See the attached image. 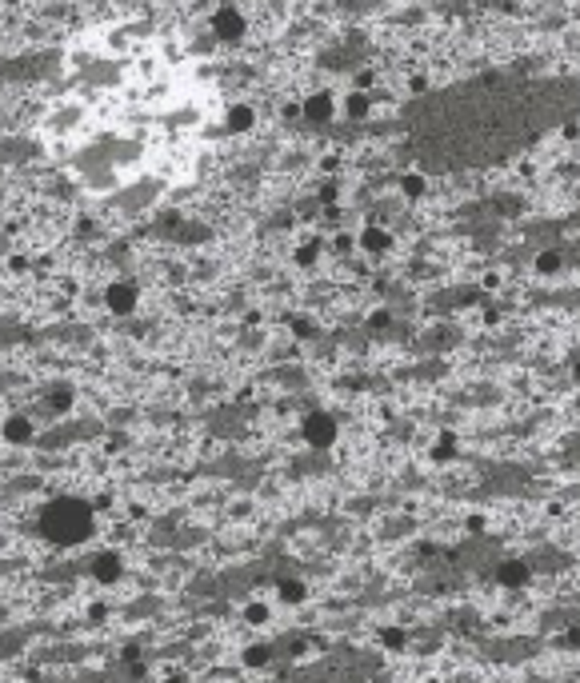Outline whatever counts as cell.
<instances>
[{
  "mask_svg": "<svg viewBox=\"0 0 580 683\" xmlns=\"http://www.w3.org/2000/svg\"><path fill=\"white\" fill-rule=\"evenodd\" d=\"M228 101L208 64L144 21L92 24L64 48L36 140L88 196H164L196 176Z\"/></svg>",
  "mask_w": 580,
  "mask_h": 683,
  "instance_id": "cell-1",
  "label": "cell"
},
{
  "mask_svg": "<svg viewBox=\"0 0 580 683\" xmlns=\"http://www.w3.org/2000/svg\"><path fill=\"white\" fill-rule=\"evenodd\" d=\"M44 535L56 543H76L88 535V512H84L81 503H52L49 512H44Z\"/></svg>",
  "mask_w": 580,
  "mask_h": 683,
  "instance_id": "cell-2",
  "label": "cell"
},
{
  "mask_svg": "<svg viewBox=\"0 0 580 683\" xmlns=\"http://www.w3.org/2000/svg\"><path fill=\"white\" fill-rule=\"evenodd\" d=\"M213 29H216V36H220V41H240L245 21H240L233 9H220V12H216V21H213Z\"/></svg>",
  "mask_w": 580,
  "mask_h": 683,
  "instance_id": "cell-3",
  "label": "cell"
},
{
  "mask_svg": "<svg viewBox=\"0 0 580 683\" xmlns=\"http://www.w3.org/2000/svg\"><path fill=\"white\" fill-rule=\"evenodd\" d=\"M248 128H253V108H245V104H228L224 132H248Z\"/></svg>",
  "mask_w": 580,
  "mask_h": 683,
  "instance_id": "cell-4",
  "label": "cell"
},
{
  "mask_svg": "<svg viewBox=\"0 0 580 683\" xmlns=\"http://www.w3.org/2000/svg\"><path fill=\"white\" fill-rule=\"evenodd\" d=\"M108 304L116 312H128L136 304V288H133V284H112V288H108Z\"/></svg>",
  "mask_w": 580,
  "mask_h": 683,
  "instance_id": "cell-5",
  "label": "cell"
},
{
  "mask_svg": "<svg viewBox=\"0 0 580 683\" xmlns=\"http://www.w3.org/2000/svg\"><path fill=\"white\" fill-rule=\"evenodd\" d=\"M360 244H365V248H368V252H385V248H388V244H392V236H388V232H385V228H368V232H365V236H360Z\"/></svg>",
  "mask_w": 580,
  "mask_h": 683,
  "instance_id": "cell-6",
  "label": "cell"
},
{
  "mask_svg": "<svg viewBox=\"0 0 580 683\" xmlns=\"http://www.w3.org/2000/svg\"><path fill=\"white\" fill-rule=\"evenodd\" d=\"M308 116H312V120H328V116H332V96H328V92L312 96V101H308Z\"/></svg>",
  "mask_w": 580,
  "mask_h": 683,
  "instance_id": "cell-7",
  "label": "cell"
},
{
  "mask_svg": "<svg viewBox=\"0 0 580 683\" xmlns=\"http://www.w3.org/2000/svg\"><path fill=\"white\" fill-rule=\"evenodd\" d=\"M400 188H405V196H420V192H424V180H420V176H405Z\"/></svg>",
  "mask_w": 580,
  "mask_h": 683,
  "instance_id": "cell-8",
  "label": "cell"
},
{
  "mask_svg": "<svg viewBox=\"0 0 580 683\" xmlns=\"http://www.w3.org/2000/svg\"><path fill=\"white\" fill-rule=\"evenodd\" d=\"M328 432H332V428H328L325 420H316V423H308V436H312V440H328Z\"/></svg>",
  "mask_w": 580,
  "mask_h": 683,
  "instance_id": "cell-9",
  "label": "cell"
},
{
  "mask_svg": "<svg viewBox=\"0 0 580 683\" xmlns=\"http://www.w3.org/2000/svg\"><path fill=\"white\" fill-rule=\"evenodd\" d=\"M9 436H12V440H24V423H21V420L9 423Z\"/></svg>",
  "mask_w": 580,
  "mask_h": 683,
  "instance_id": "cell-10",
  "label": "cell"
}]
</instances>
